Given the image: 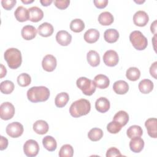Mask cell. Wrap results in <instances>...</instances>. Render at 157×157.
<instances>
[{
	"label": "cell",
	"mask_w": 157,
	"mask_h": 157,
	"mask_svg": "<svg viewBox=\"0 0 157 157\" xmlns=\"http://www.w3.org/2000/svg\"><path fill=\"white\" fill-rule=\"evenodd\" d=\"M136 2H137V3H138V4H140V3H143V2H145V1H134Z\"/></svg>",
	"instance_id": "obj_49"
},
{
	"label": "cell",
	"mask_w": 157,
	"mask_h": 157,
	"mask_svg": "<svg viewBox=\"0 0 157 157\" xmlns=\"http://www.w3.org/2000/svg\"><path fill=\"white\" fill-rule=\"evenodd\" d=\"M29 20L33 22H38L44 17V12L38 7H31L28 9Z\"/></svg>",
	"instance_id": "obj_13"
},
{
	"label": "cell",
	"mask_w": 157,
	"mask_h": 157,
	"mask_svg": "<svg viewBox=\"0 0 157 157\" xmlns=\"http://www.w3.org/2000/svg\"><path fill=\"white\" fill-rule=\"evenodd\" d=\"M21 34L24 39L30 40L33 39L36 36L37 29L32 25H26L23 27Z\"/></svg>",
	"instance_id": "obj_15"
},
{
	"label": "cell",
	"mask_w": 157,
	"mask_h": 157,
	"mask_svg": "<svg viewBox=\"0 0 157 157\" xmlns=\"http://www.w3.org/2000/svg\"><path fill=\"white\" fill-rule=\"evenodd\" d=\"M139 91L143 94H148L153 89V83L149 79H144L139 83Z\"/></svg>",
	"instance_id": "obj_26"
},
{
	"label": "cell",
	"mask_w": 157,
	"mask_h": 157,
	"mask_svg": "<svg viewBox=\"0 0 157 157\" xmlns=\"http://www.w3.org/2000/svg\"><path fill=\"white\" fill-rule=\"evenodd\" d=\"M120 150L115 147H111L109 148L106 153L107 157H113V156H121Z\"/></svg>",
	"instance_id": "obj_41"
},
{
	"label": "cell",
	"mask_w": 157,
	"mask_h": 157,
	"mask_svg": "<svg viewBox=\"0 0 157 157\" xmlns=\"http://www.w3.org/2000/svg\"><path fill=\"white\" fill-rule=\"evenodd\" d=\"M140 76V71L136 67H131L126 72V78L131 81L137 80Z\"/></svg>",
	"instance_id": "obj_32"
},
{
	"label": "cell",
	"mask_w": 157,
	"mask_h": 157,
	"mask_svg": "<svg viewBox=\"0 0 157 157\" xmlns=\"http://www.w3.org/2000/svg\"><path fill=\"white\" fill-rule=\"evenodd\" d=\"M15 114V107L9 102H4L0 105V117L2 120H8L11 119Z\"/></svg>",
	"instance_id": "obj_6"
},
{
	"label": "cell",
	"mask_w": 157,
	"mask_h": 157,
	"mask_svg": "<svg viewBox=\"0 0 157 157\" xmlns=\"http://www.w3.org/2000/svg\"><path fill=\"white\" fill-rule=\"evenodd\" d=\"M113 121H117L122 126H124L129 121V115L124 110H120L114 115Z\"/></svg>",
	"instance_id": "obj_30"
},
{
	"label": "cell",
	"mask_w": 157,
	"mask_h": 157,
	"mask_svg": "<svg viewBox=\"0 0 157 157\" xmlns=\"http://www.w3.org/2000/svg\"><path fill=\"white\" fill-rule=\"evenodd\" d=\"M56 40L59 45L67 46L71 42L72 36L67 31L61 30L56 33Z\"/></svg>",
	"instance_id": "obj_12"
},
{
	"label": "cell",
	"mask_w": 157,
	"mask_h": 157,
	"mask_svg": "<svg viewBox=\"0 0 157 157\" xmlns=\"http://www.w3.org/2000/svg\"><path fill=\"white\" fill-rule=\"evenodd\" d=\"M76 84L77 87L82 90L85 95L91 96L96 91V86L94 81L86 77H79L76 81Z\"/></svg>",
	"instance_id": "obj_5"
},
{
	"label": "cell",
	"mask_w": 157,
	"mask_h": 157,
	"mask_svg": "<svg viewBox=\"0 0 157 157\" xmlns=\"http://www.w3.org/2000/svg\"><path fill=\"white\" fill-rule=\"evenodd\" d=\"M86 59L88 64L93 67L98 66L100 63V56L95 50H90L86 55Z\"/></svg>",
	"instance_id": "obj_27"
},
{
	"label": "cell",
	"mask_w": 157,
	"mask_h": 157,
	"mask_svg": "<svg viewBox=\"0 0 157 157\" xmlns=\"http://www.w3.org/2000/svg\"><path fill=\"white\" fill-rule=\"evenodd\" d=\"M50 96L48 88L44 86H33L27 91V98L31 102L46 101Z\"/></svg>",
	"instance_id": "obj_1"
},
{
	"label": "cell",
	"mask_w": 157,
	"mask_h": 157,
	"mask_svg": "<svg viewBox=\"0 0 157 157\" xmlns=\"http://www.w3.org/2000/svg\"><path fill=\"white\" fill-rule=\"evenodd\" d=\"M40 2L43 6L46 7V6H50L52 3L53 1L52 0H40Z\"/></svg>",
	"instance_id": "obj_47"
},
{
	"label": "cell",
	"mask_w": 157,
	"mask_h": 157,
	"mask_svg": "<svg viewBox=\"0 0 157 157\" xmlns=\"http://www.w3.org/2000/svg\"><path fill=\"white\" fill-rule=\"evenodd\" d=\"M122 126L118 122L112 121L110 122L107 126V131L111 134H117L121 129Z\"/></svg>",
	"instance_id": "obj_38"
},
{
	"label": "cell",
	"mask_w": 157,
	"mask_h": 157,
	"mask_svg": "<svg viewBox=\"0 0 157 157\" xmlns=\"http://www.w3.org/2000/svg\"><path fill=\"white\" fill-rule=\"evenodd\" d=\"M157 68V62L155 61L150 66V75L154 77V78L156 79V69Z\"/></svg>",
	"instance_id": "obj_43"
},
{
	"label": "cell",
	"mask_w": 157,
	"mask_h": 157,
	"mask_svg": "<svg viewBox=\"0 0 157 157\" xmlns=\"http://www.w3.org/2000/svg\"><path fill=\"white\" fill-rule=\"evenodd\" d=\"M103 136V131L101 129L94 128L90 130L88 133V138L93 142L99 140Z\"/></svg>",
	"instance_id": "obj_34"
},
{
	"label": "cell",
	"mask_w": 157,
	"mask_h": 157,
	"mask_svg": "<svg viewBox=\"0 0 157 157\" xmlns=\"http://www.w3.org/2000/svg\"><path fill=\"white\" fill-rule=\"evenodd\" d=\"M94 82L96 86L100 89L107 88L110 84L109 78L105 75L98 74L94 78Z\"/></svg>",
	"instance_id": "obj_21"
},
{
	"label": "cell",
	"mask_w": 157,
	"mask_h": 157,
	"mask_svg": "<svg viewBox=\"0 0 157 157\" xmlns=\"http://www.w3.org/2000/svg\"><path fill=\"white\" fill-rule=\"evenodd\" d=\"M85 28L84 22L79 18H75L71 21L70 23V29L74 33L82 32Z\"/></svg>",
	"instance_id": "obj_33"
},
{
	"label": "cell",
	"mask_w": 157,
	"mask_h": 157,
	"mask_svg": "<svg viewBox=\"0 0 157 157\" xmlns=\"http://www.w3.org/2000/svg\"><path fill=\"white\" fill-rule=\"evenodd\" d=\"M55 6L58 8L59 9L63 10L66 9L69 4H70V1L69 0H56L54 1Z\"/></svg>",
	"instance_id": "obj_39"
},
{
	"label": "cell",
	"mask_w": 157,
	"mask_h": 157,
	"mask_svg": "<svg viewBox=\"0 0 157 157\" xmlns=\"http://www.w3.org/2000/svg\"><path fill=\"white\" fill-rule=\"evenodd\" d=\"M157 120L155 118H150L147 119L145 122V126L147 129L148 134L152 138L157 137Z\"/></svg>",
	"instance_id": "obj_14"
},
{
	"label": "cell",
	"mask_w": 157,
	"mask_h": 157,
	"mask_svg": "<svg viewBox=\"0 0 157 157\" xmlns=\"http://www.w3.org/2000/svg\"><path fill=\"white\" fill-rule=\"evenodd\" d=\"M98 21L103 26H108L113 22V17L109 12H103L99 15Z\"/></svg>",
	"instance_id": "obj_29"
},
{
	"label": "cell",
	"mask_w": 157,
	"mask_h": 157,
	"mask_svg": "<svg viewBox=\"0 0 157 157\" xmlns=\"http://www.w3.org/2000/svg\"><path fill=\"white\" fill-rule=\"evenodd\" d=\"M129 40L132 46L137 50H143L148 45L147 39L139 31H134L129 35Z\"/></svg>",
	"instance_id": "obj_4"
},
{
	"label": "cell",
	"mask_w": 157,
	"mask_h": 157,
	"mask_svg": "<svg viewBox=\"0 0 157 157\" xmlns=\"http://www.w3.org/2000/svg\"><path fill=\"white\" fill-rule=\"evenodd\" d=\"M150 30L152 33L156 34V20H155L150 26Z\"/></svg>",
	"instance_id": "obj_45"
},
{
	"label": "cell",
	"mask_w": 157,
	"mask_h": 157,
	"mask_svg": "<svg viewBox=\"0 0 157 157\" xmlns=\"http://www.w3.org/2000/svg\"><path fill=\"white\" fill-rule=\"evenodd\" d=\"M14 83L10 80H5L1 83L0 90L1 91L6 94H10L14 90Z\"/></svg>",
	"instance_id": "obj_35"
},
{
	"label": "cell",
	"mask_w": 157,
	"mask_h": 157,
	"mask_svg": "<svg viewBox=\"0 0 157 157\" xmlns=\"http://www.w3.org/2000/svg\"><path fill=\"white\" fill-rule=\"evenodd\" d=\"M0 140V150H5L8 146V140L4 136H1Z\"/></svg>",
	"instance_id": "obj_44"
},
{
	"label": "cell",
	"mask_w": 157,
	"mask_h": 157,
	"mask_svg": "<svg viewBox=\"0 0 157 157\" xmlns=\"http://www.w3.org/2000/svg\"><path fill=\"white\" fill-rule=\"evenodd\" d=\"M1 78L4 77V76H6V74H7V70L6 68L5 67V66H4V65H2V64H1Z\"/></svg>",
	"instance_id": "obj_46"
},
{
	"label": "cell",
	"mask_w": 157,
	"mask_h": 157,
	"mask_svg": "<svg viewBox=\"0 0 157 157\" xmlns=\"http://www.w3.org/2000/svg\"><path fill=\"white\" fill-rule=\"evenodd\" d=\"M17 2L16 0H2L1 4L4 9L7 10H11Z\"/></svg>",
	"instance_id": "obj_40"
},
{
	"label": "cell",
	"mask_w": 157,
	"mask_h": 157,
	"mask_svg": "<svg viewBox=\"0 0 157 157\" xmlns=\"http://www.w3.org/2000/svg\"><path fill=\"white\" fill-rule=\"evenodd\" d=\"M31 82V76L26 73H22L17 77L18 84L22 87L28 86Z\"/></svg>",
	"instance_id": "obj_37"
},
{
	"label": "cell",
	"mask_w": 157,
	"mask_h": 157,
	"mask_svg": "<svg viewBox=\"0 0 157 157\" xmlns=\"http://www.w3.org/2000/svg\"><path fill=\"white\" fill-rule=\"evenodd\" d=\"M33 128L35 132L40 135L46 134L48 132L49 128L48 123L45 121L42 120H37L33 124Z\"/></svg>",
	"instance_id": "obj_18"
},
{
	"label": "cell",
	"mask_w": 157,
	"mask_h": 157,
	"mask_svg": "<svg viewBox=\"0 0 157 157\" xmlns=\"http://www.w3.org/2000/svg\"><path fill=\"white\" fill-rule=\"evenodd\" d=\"M25 154L28 157L36 156L39 151V146L37 141L29 139L26 141L23 145Z\"/></svg>",
	"instance_id": "obj_7"
},
{
	"label": "cell",
	"mask_w": 157,
	"mask_h": 157,
	"mask_svg": "<svg viewBox=\"0 0 157 157\" xmlns=\"http://www.w3.org/2000/svg\"><path fill=\"white\" fill-rule=\"evenodd\" d=\"M21 2H23V3H25V4H30V3H32V2H34V1L33 0H21Z\"/></svg>",
	"instance_id": "obj_48"
},
{
	"label": "cell",
	"mask_w": 157,
	"mask_h": 157,
	"mask_svg": "<svg viewBox=\"0 0 157 157\" xmlns=\"http://www.w3.org/2000/svg\"><path fill=\"white\" fill-rule=\"evenodd\" d=\"M144 147V141L140 137L132 138L129 142V147L131 150L134 153L140 152Z\"/></svg>",
	"instance_id": "obj_17"
},
{
	"label": "cell",
	"mask_w": 157,
	"mask_h": 157,
	"mask_svg": "<svg viewBox=\"0 0 157 157\" xmlns=\"http://www.w3.org/2000/svg\"><path fill=\"white\" fill-rule=\"evenodd\" d=\"M143 134V130L140 126L138 125H132L126 131V134L128 137L130 139L140 137Z\"/></svg>",
	"instance_id": "obj_31"
},
{
	"label": "cell",
	"mask_w": 157,
	"mask_h": 157,
	"mask_svg": "<svg viewBox=\"0 0 157 157\" xmlns=\"http://www.w3.org/2000/svg\"><path fill=\"white\" fill-rule=\"evenodd\" d=\"M37 31L40 36L47 37L50 36L53 34L54 29L53 26L50 23L45 22L39 26Z\"/></svg>",
	"instance_id": "obj_20"
},
{
	"label": "cell",
	"mask_w": 157,
	"mask_h": 157,
	"mask_svg": "<svg viewBox=\"0 0 157 157\" xmlns=\"http://www.w3.org/2000/svg\"><path fill=\"white\" fill-rule=\"evenodd\" d=\"M42 144L44 148L49 151H55L57 147V143L55 139L50 136H47L43 138Z\"/></svg>",
	"instance_id": "obj_25"
},
{
	"label": "cell",
	"mask_w": 157,
	"mask_h": 157,
	"mask_svg": "<svg viewBox=\"0 0 157 157\" xmlns=\"http://www.w3.org/2000/svg\"><path fill=\"white\" fill-rule=\"evenodd\" d=\"M4 57L8 66L12 69H15L19 67L22 63L21 52L16 48H8L4 52Z\"/></svg>",
	"instance_id": "obj_3"
},
{
	"label": "cell",
	"mask_w": 157,
	"mask_h": 157,
	"mask_svg": "<svg viewBox=\"0 0 157 157\" xmlns=\"http://www.w3.org/2000/svg\"><path fill=\"white\" fill-rule=\"evenodd\" d=\"M99 32L96 29H90L87 30L84 34V39L85 40L89 43L93 44L96 42L99 38Z\"/></svg>",
	"instance_id": "obj_23"
},
{
	"label": "cell",
	"mask_w": 157,
	"mask_h": 157,
	"mask_svg": "<svg viewBox=\"0 0 157 157\" xmlns=\"http://www.w3.org/2000/svg\"><path fill=\"white\" fill-rule=\"evenodd\" d=\"M14 15L17 21L20 22H24L29 20L28 9L23 6L18 7L15 10Z\"/></svg>",
	"instance_id": "obj_22"
},
{
	"label": "cell",
	"mask_w": 157,
	"mask_h": 157,
	"mask_svg": "<svg viewBox=\"0 0 157 157\" xmlns=\"http://www.w3.org/2000/svg\"><path fill=\"white\" fill-rule=\"evenodd\" d=\"M91 110V104L85 99H80L72 102L69 108L71 115L74 118L87 115Z\"/></svg>",
	"instance_id": "obj_2"
},
{
	"label": "cell",
	"mask_w": 157,
	"mask_h": 157,
	"mask_svg": "<svg viewBox=\"0 0 157 157\" xmlns=\"http://www.w3.org/2000/svg\"><path fill=\"white\" fill-rule=\"evenodd\" d=\"M23 130V126L19 122L10 123L7 126L6 129L7 135L12 138H17L21 136Z\"/></svg>",
	"instance_id": "obj_8"
},
{
	"label": "cell",
	"mask_w": 157,
	"mask_h": 157,
	"mask_svg": "<svg viewBox=\"0 0 157 157\" xmlns=\"http://www.w3.org/2000/svg\"><path fill=\"white\" fill-rule=\"evenodd\" d=\"M93 3L97 8L104 9L107 6L108 4V1L107 0H94L93 1Z\"/></svg>",
	"instance_id": "obj_42"
},
{
	"label": "cell",
	"mask_w": 157,
	"mask_h": 157,
	"mask_svg": "<svg viewBox=\"0 0 157 157\" xmlns=\"http://www.w3.org/2000/svg\"><path fill=\"white\" fill-rule=\"evenodd\" d=\"M73 155V147L69 144H65L63 145L59 151V157H72Z\"/></svg>",
	"instance_id": "obj_36"
},
{
	"label": "cell",
	"mask_w": 157,
	"mask_h": 157,
	"mask_svg": "<svg viewBox=\"0 0 157 157\" xmlns=\"http://www.w3.org/2000/svg\"><path fill=\"white\" fill-rule=\"evenodd\" d=\"M104 38L108 43H114L118 39L119 33L115 29L110 28L104 32Z\"/></svg>",
	"instance_id": "obj_24"
},
{
	"label": "cell",
	"mask_w": 157,
	"mask_h": 157,
	"mask_svg": "<svg viewBox=\"0 0 157 157\" xmlns=\"http://www.w3.org/2000/svg\"><path fill=\"white\" fill-rule=\"evenodd\" d=\"M148 15L143 10H139L136 12L133 16L134 23L138 26H145L148 22Z\"/></svg>",
	"instance_id": "obj_11"
},
{
	"label": "cell",
	"mask_w": 157,
	"mask_h": 157,
	"mask_svg": "<svg viewBox=\"0 0 157 157\" xmlns=\"http://www.w3.org/2000/svg\"><path fill=\"white\" fill-rule=\"evenodd\" d=\"M113 90L118 94H124L129 90V85L126 82L120 80L113 83Z\"/></svg>",
	"instance_id": "obj_19"
},
{
	"label": "cell",
	"mask_w": 157,
	"mask_h": 157,
	"mask_svg": "<svg viewBox=\"0 0 157 157\" xmlns=\"http://www.w3.org/2000/svg\"><path fill=\"white\" fill-rule=\"evenodd\" d=\"M103 61L106 66L113 67L116 66L119 61L118 53L113 50H109L105 52L103 55Z\"/></svg>",
	"instance_id": "obj_9"
},
{
	"label": "cell",
	"mask_w": 157,
	"mask_h": 157,
	"mask_svg": "<svg viewBox=\"0 0 157 157\" xmlns=\"http://www.w3.org/2000/svg\"><path fill=\"white\" fill-rule=\"evenodd\" d=\"M69 100V94L66 92H61L56 95L55 99V104L57 107H64Z\"/></svg>",
	"instance_id": "obj_28"
},
{
	"label": "cell",
	"mask_w": 157,
	"mask_h": 157,
	"mask_svg": "<svg viewBox=\"0 0 157 157\" xmlns=\"http://www.w3.org/2000/svg\"><path fill=\"white\" fill-rule=\"evenodd\" d=\"M57 64L56 58L52 55H45L42 61V66L44 70L47 72L53 71Z\"/></svg>",
	"instance_id": "obj_10"
},
{
	"label": "cell",
	"mask_w": 157,
	"mask_h": 157,
	"mask_svg": "<svg viewBox=\"0 0 157 157\" xmlns=\"http://www.w3.org/2000/svg\"><path fill=\"white\" fill-rule=\"evenodd\" d=\"M110 101L105 97H100L95 102L96 109L101 113L107 112L110 109Z\"/></svg>",
	"instance_id": "obj_16"
}]
</instances>
